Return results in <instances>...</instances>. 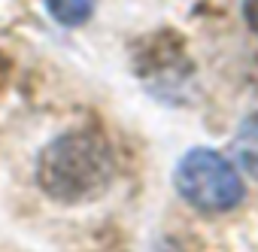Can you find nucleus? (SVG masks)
<instances>
[{
	"mask_svg": "<svg viewBox=\"0 0 258 252\" xmlns=\"http://www.w3.org/2000/svg\"><path fill=\"white\" fill-rule=\"evenodd\" d=\"M115 173V155L106 137L94 128H73L52 143L37 158V182L46 198L64 207L97 201Z\"/></svg>",
	"mask_w": 258,
	"mask_h": 252,
	"instance_id": "obj_1",
	"label": "nucleus"
},
{
	"mask_svg": "<svg viewBox=\"0 0 258 252\" xmlns=\"http://www.w3.org/2000/svg\"><path fill=\"white\" fill-rule=\"evenodd\" d=\"M173 185L188 207L207 216L228 213L246 198L240 170L216 149L185 152L173 170Z\"/></svg>",
	"mask_w": 258,
	"mask_h": 252,
	"instance_id": "obj_2",
	"label": "nucleus"
},
{
	"mask_svg": "<svg viewBox=\"0 0 258 252\" xmlns=\"http://www.w3.org/2000/svg\"><path fill=\"white\" fill-rule=\"evenodd\" d=\"M234 155H237L240 167L252 179H258V112L240 124V131L234 137Z\"/></svg>",
	"mask_w": 258,
	"mask_h": 252,
	"instance_id": "obj_3",
	"label": "nucleus"
},
{
	"mask_svg": "<svg viewBox=\"0 0 258 252\" xmlns=\"http://www.w3.org/2000/svg\"><path fill=\"white\" fill-rule=\"evenodd\" d=\"M49 16L64 25V28H76V25H85L97 7V0H43Z\"/></svg>",
	"mask_w": 258,
	"mask_h": 252,
	"instance_id": "obj_4",
	"label": "nucleus"
},
{
	"mask_svg": "<svg viewBox=\"0 0 258 252\" xmlns=\"http://www.w3.org/2000/svg\"><path fill=\"white\" fill-rule=\"evenodd\" d=\"M243 22L258 37V0H243Z\"/></svg>",
	"mask_w": 258,
	"mask_h": 252,
	"instance_id": "obj_5",
	"label": "nucleus"
}]
</instances>
